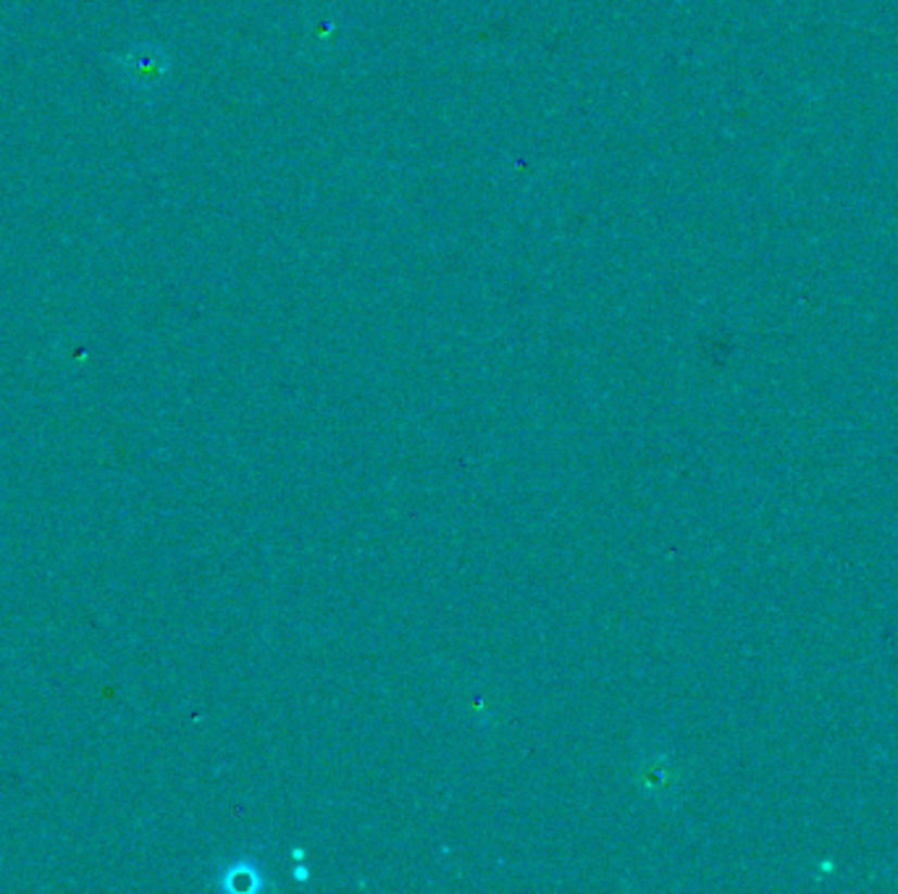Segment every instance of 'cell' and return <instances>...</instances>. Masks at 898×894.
Listing matches in <instances>:
<instances>
[{"instance_id":"6da1fadb","label":"cell","mask_w":898,"mask_h":894,"mask_svg":"<svg viewBox=\"0 0 898 894\" xmlns=\"http://www.w3.org/2000/svg\"><path fill=\"white\" fill-rule=\"evenodd\" d=\"M250 879L253 884L257 886L261 884V877H257V868L253 864H248V860H237L235 866L226 868L224 873V890H235V892H244V884L242 881Z\"/></svg>"}]
</instances>
